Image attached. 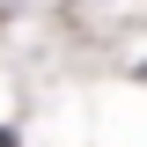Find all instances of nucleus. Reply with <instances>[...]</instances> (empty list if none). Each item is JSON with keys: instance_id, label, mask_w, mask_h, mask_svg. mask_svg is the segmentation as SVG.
I'll return each instance as SVG.
<instances>
[{"instance_id": "obj_1", "label": "nucleus", "mask_w": 147, "mask_h": 147, "mask_svg": "<svg viewBox=\"0 0 147 147\" xmlns=\"http://www.w3.org/2000/svg\"><path fill=\"white\" fill-rule=\"evenodd\" d=\"M0 147H22V140H15V132H7V125H0Z\"/></svg>"}]
</instances>
